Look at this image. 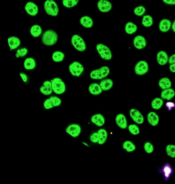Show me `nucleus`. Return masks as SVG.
I'll use <instances>...</instances> for the list:
<instances>
[{
    "instance_id": "a878e982",
    "label": "nucleus",
    "mask_w": 175,
    "mask_h": 184,
    "mask_svg": "<svg viewBox=\"0 0 175 184\" xmlns=\"http://www.w3.org/2000/svg\"><path fill=\"white\" fill-rule=\"evenodd\" d=\"M159 85L161 89L165 90L171 88L172 83L169 79L164 77L160 80Z\"/></svg>"
},
{
    "instance_id": "e433bc0d",
    "label": "nucleus",
    "mask_w": 175,
    "mask_h": 184,
    "mask_svg": "<svg viewBox=\"0 0 175 184\" xmlns=\"http://www.w3.org/2000/svg\"><path fill=\"white\" fill-rule=\"evenodd\" d=\"M146 11V9L143 6H137L134 9V14L137 16H141L144 14Z\"/></svg>"
},
{
    "instance_id": "58836bf2",
    "label": "nucleus",
    "mask_w": 175,
    "mask_h": 184,
    "mask_svg": "<svg viewBox=\"0 0 175 184\" xmlns=\"http://www.w3.org/2000/svg\"><path fill=\"white\" fill-rule=\"evenodd\" d=\"M28 50L26 48H23L18 50L15 54L16 58L24 57L27 54Z\"/></svg>"
},
{
    "instance_id": "72a5a7b5",
    "label": "nucleus",
    "mask_w": 175,
    "mask_h": 184,
    "mask_svg": "<svg viewBox=\"0 0 175 184\" xmlns=\"http://www.w3.org/2000/svg\"><path fill=\"white\" fill-rule=\"evenodd\" d=\"M79 0H63V4L65 7L70 8L74 7L78 3Z\"/></svg>"
},
{
    "instance_id": "a18cd8bd",
    "label": "nucleus",
    "mask_w": 175,
    "mask_h": 184,
    "mask_svg": "<svg viewBox=\"0 0 175 184\" xmlns=\"http://www.w3.org/2000/svg\"><path fill=\"white\" fill-rule=\"evenodd\" d=\"M166 105L167 106L168 108L170 109H171L172 108H173L175 106V105L174 103H173L171 102H168L166 104Z\"/></svg>"
},
{
    "instance_id": "f3484780",
    "label": "nucleus",
    "mask_w": 175,
    "mask_h": 184,
    "mask_svg": "<svg viewBox=\"0 0 175 184\" xmlns=\"http://www.w3.org/2000/svg\"><path fill=\"white\" fill-rule=\"evenodd\" d=\"M168 60L169 58L167 53L164 51H161L157 54V60L159 65L161 66L166 65L167 63Z\"/></svg>"
},
{
    "instance_id": "423d86ee",
    "label": "nucleus",
    "mask_w": 175,
    "mask_h": 184,
    "mask_svg": "<svg viewBox=\"0 0 175 184\" xmlns=\"http://www.w3.org/2000/svg\"><path fill=\"white\" fill-rule=\"evenodd\" d=\"M71 42L73 46L78 51L83 52L86 49V45L85 42L79 35H73Z\"/></svg>"
},
{
    "instance_id": "393cba45",
    "label": "nucleus",
    "mask_w": 175,
    "mask_h": 184,
    "mask_svg": "<svg viewBox=\"0 0 175 184\" xmlns=\"http://www.w3.org/2000/svg\"><path fill=\"white\" fill-rule=\"evenodd\" d=\"M80 21L81 25L86 28H90L92 27L93 25L92 19L88 16L82 17Z\"/></svg>"
},
{
    "instance_id": "4c0bfd02",
    "label": "nucleus",
    "mask_w": 175,
    "mask_h": 184,
    "mask_svg": "<svg viewBox=\"0 0 175 184\" xmlns=\"http://www.w3.org/2000/svg\"><path fill=\"white\" fill-rule=\"evenodd\" d=\"M128 130H129L130 132L134 135H138L140 132L139 127L135 125H129L128 127Z\"/></svg>"
},
{
    "instance_id": "f03ea898",
    "label": "nucleus",
    "mask_w": 175,
    "mask_h": 184,
    "mask_svg": "<svg viewBox=\"0 0 175 184\" xmlns=\"http://www.w3.org/2000/svg\"><path fill=\"white\" fill-rule=\"evenodd\" d=\"M110 70L107 66H104L96 70L93 71L90 74L91 78L99 80L103 79L109 75Z\"/></svg>"
},
{
    "instance_id": "6ab92c4d",
    "label": "nucleus",
    "mask_w": 175,
    "mask_h": 184,
    "mask_svg": "<svg viewBox=\"0 0 175 184\" xmlns=\"http://www.w3.org/2000/svg\"><path fill=\"white\" fill-rule=\"evenodd\" d=\"M171 27V22L170 20L164 19L160 22L159 25V29L161 32H165L170 30Z\"/></svg>"
},
{
    "instance_id": "f257e3e1",
    "label": "nucleus",
    "mask_w": 175,
    "mask_h": 184,
    "mask_svg": "<svg viewBox=\"0 0 175 184\" xmlns=\"http://www.w3.org/2000/svg\"><path fill=\"white\" fill-rule=\"evenodd\" d=\"M58 36L57 33L53 30H48L43 33L42 41L46 46H52L55 45L58 41Z\"/></svg>"
},
{
    "instance_id": "a211bd4d",
    "label": "nucleus",
    "mask_w": 175,
    "mask_h": 184,
    "mask_svg": "<svg viewBox=\"0 0 175 184\" xmlns=\"http://www.w3.org/2000/svg\"><path fill=\"white\" fill-rule=\"evenodd\" d=\"M52 90L51 83L48 81L44 82L43 86H41L40 88L41 92L45 95H48L51 94Z\"/></svg>"
},
{
    "instance_id": "2f4dec72",
    "label": "nucleus",
    "mask_w": 175,
    "mask_h": 184,
    "mask_svg": "<svg viewBox=\"0 0 175 184\" xmlns=\"http://www.w3.org/2000/svg\"><path fill=\"white\" fill-rule=\"evenodd\" d=\"M164 103L162 99L158 97L154 99L151 103V106L154 109L158 110L161 107Z\"/></svg>"
},
{
    "instance_id": "a19ab883",
    "label": "nucleus",
    "mask_w": 175,
    "mask_h": 184,
    "mask_svg": "<svg viewBox=\"0 0 175 184\" xmlns=\"http://www.w3.org/2000/svg\"><path fill=\"white\" fill-rule=\"evenodd\" d=\"M90 140L92 143H97L98 142L99 140V135L98 132H94L90 135Z\"/></svg>"
},
{
    "instance_id": "473e14b6",
    "label": "nucleus",
    "mask_w": 175,
    "mask_h": 184,
    "mask_svg": "<svg viewBox=\"0 0 175 184\" xmlns=\"http://www.w3.org/2000/svg\"><path fill=\"white\" fill-rule=\"evenodd\" d=\"M153 24L152 18L150 15H147L143 17L142 20V25L145 27L149 28Z\"/></svg>"
},
{
    "instance_id": "bb28decb",
    "label": "nucleus",
    "mask_w": 175,
    "mask_h": 184,
    "mask_svg": "<svg viewBox=\"0 0 175 184\" xmlns=\"http://www.w3.org/2000/svg\"><path fill=\"white\" fill-rule=\"evenodd\" d=\"M125 30L127 34L131 35L136 32L137 30V27L136 24L132 22H128L126 24Z\"/></svg>"
},
{
    "instance_id": "79ce46f5",
    "label": "nucleus",
    "mask_w": 175,
    "mask_h": 184,
    "mask_svg": "<svg viewBox=\"0 0 175 184\" xmlns=\"http://www.w3.org/2000/svg\"><path fill=\"white\" fill-rule=\"evenodd\" d=\"M20 75L24 83H26L28 81V77L27 75H26V74H24V73H20Z\"/></svg>"
},
{
    "instance_id": "412c9836",
    "label": "nucleus",
    "mask_w": 175,
    "mask_h": 184,
    "mask_svg": "<svg viewBox=\"0 0 175 184\" xmlns=\"http://www.w3.org/2000/svg\"><path fill=\"white\" fill-rule=\"evenodd\" d=\"M8 42L10 46V50L15 49L19 47L21 44V41L20 39L15 36H11L8 38Z\"/></svg>"
},
{
    "instance_id": "ddd939ff",
    "label": "nucleus",
    "mask_w": 175,
    "mask_h": 184,
    "mask_svg": "<svg viewBox=\"0 0 175 184\" xmlns=\"http://www.w3.org/2000/svg\"><path fill=\"white\" fill-rule=\"evenodd\" d=\"M25 10L26 12L32 16H35L38 13V8L36 4L32 2H28L26 4Z\"/></svg>"
},
{
    "instance_id": "0eeeda50",
    "label": "nucleus",
    "mask_w": 175,
    "mask_h": 184,
    "mask_svg": "<svg viewBox=\"0 0 175 184\" xmlns=\"http://www.w3.org/2000/svg\"><path fill=\"white\" fill-rule=\"evenodd\" d=\"M83 66L79 62L75 61L71 64L69 66V70L73 76L79 77L83 72Z\"/></svg>"
},
{
    "instance_id": "7ed1b4c3",
    "label": "nucleus",
    "mask_w": 175,
    "mask_h": 184,
    "mask_svg": "<svg viewBox=\"0 0 175 184\" xmlns=\"http://www.w3.org/2000/svg\"><path fill=\"white\" fill-rule=\"evenodd\" d=\"M44 8L46 12L48 15L52 16H56L58 14V6L53 0H46L44 4Z\"/></svg>"
},
{
    "instance_id": "4be33fe9",
    "label": "nucleus",
    "mask_w": 175,
    "mask_h": 184,
    "mask_svg": "<svg viewBox=\"0 0 175 184\" xmlns=\"http://www.w3.org/2000/svg\"><path fill=\"white\" fill-rule=\"evenodd\" d=\"M99 85L103 91H106L111 89L113 86V82L110 79H103L101 81Z\"/></svg>"
},
{
    "instance_id": "c756f323",
    "label": "nucleus",
    "mask_w": 175,
    "mask_h": 184,
    "mask_svg": "<svg viewBox=\"0 0 175 184\" xmlns=\"http://www.w3.org/2000/svg\"><path fill=\"white\" fill-rule=\"evenodd\" d=\"M24 65L26 70H31L35 68L36 63L34 59L29 58L26 59L24 62Z\"/></svg>"
},
{
    "instance_id": "c03bdc74",
    "label": "nucleus",
    "mask_w": 175,
    "mask_h": 184,
    "mask_svg": "<svg viewBox=\"0 0 175 184\" xmlns=\"http://www.w3.org/2000/svg\"><path fill=\"white\" fill-rule=\"evenodd\" d=\"M168 62L170 64L175 63V54L173 55L168 60Z\"/></svg>"
},
{
    "instance_id": "7c9ffc66",
    "label": "nucleus",
    "mask_w": 175,
    "mask_h": 184,
    "mask_svg": "<svg viewBox=\"0 0 175 184\" xmlns=\"http://www.w3.org/2000/svg\"><path fill=\"white\" fill-rule=\"evenodd\" d=\"M42 32V28L38 25H34L32 26L30 29L31 34L34 37H38L41 35Z\"/></svg>"
},
{
    "instance_id": "49530a36",
    "label": "nucleus",
    "mask_w": 175,
    "mask_h": 184,
    "mask_svg": "<svg viewBox=\"0 0 175 184\" xmlns=\"http://www.w3.org/2000/svg\"><path fill=\"white\" fill-rule=\"evenodd\" d=\"M169 69L170 71L172 72L175 73V63L172 64V65L170 66Z\"/></svg>"
},
{
    "instance_id": "c85d7f7f",
    "label": "nucleus",
    "mask_w": 175,
    "mask_h": 184,
    "mask_svg": "<svg viewBox=\"0 0 175 184\" xmlns=\"http://www.w3.org/2000/svg\"><path fill=\"white\" fill-rule=\"evenodd\" d=\"M123 148L128 152H133L136 148V146L132 142L130 141L125 142L123 144Z\"/></svg>"
},
{
    "instance_id": "f704fd0d",
    "label": "nucleus",
    "mask_w": 175,
    "mask_h": 184,
    "mask_svg": "<svg viewBox=\"0 0 175 184\" xmlns=\"http://www.w3.org/2000/svg\"><path fill=\"white\" fill-rule=\"evenodd\" d=\"M65 55L61 52L56 51L53 54L52 59L55 62H60L63 60Z\"/></svg>"
},
{
    "instance_id": "39448f33",
    "label": "nucleus",
    "mask_w": 175,
    "mask_h": 184,
    "mask_svg": "<svg viewBox=\"0 0 175 184\" xmlns=\"http://www.w3.org/2000/svg\"><path fill=\"white\" fill-rule=\"evenodd\" d=\"M51 83L53 91L56 94H61L65 92V84L61 79L55 78L52 80Z\"/></svg>"
},
{
    "instance_id": "aec40b11",
    "label": "nucleus",
    "mask_w": 175,
    "mask_h": 184,
    "mask_svg": "<svg viewBox=\"0 0 175 184\" xmlns=\"http://www.w3.org/2000/svg\"><path fill=\"white\" fill-rule=\"evenodd\" d=\"M88 90L91 94L94 95L100 94L103 91L100 85L95 83L90 84Z\"/></svg>"
},
{
    "instance_id": "9b49d317",
    "label": "nucleus",
    "mask_w": 175,
    "mask_h": 184,
    "mask_svg": "<svg viewBox=\"0 0 175 184\" xmlns=\"http://www.w3.org/2000/svg\"><path fill=\"white\" fill-rule=\"evenodd\" d=\"M130 117L135 122L138 124H141L143 123L144 118L140 112L136 109H132L130 111Z\"/></svg>"
},
{
    "instance_id": "de8ad7c7",
    "label": "nucleus",
    "mask_w": 175,
    "mask_h": 184,
    "mask_svg": "<svg viewBox=\"0 0 175 184\" xmlns=\"http://www.w3.org/2000/svg\"><path fill=\"white\" fill-rule=\"evenodd\" d=\"M172 28L173 30V32H175V20L173 24Z\"/></svg>"
},
{
    "instance_id": "37998d69",
    "label": "nucleus",
    "mask_w": 175,
    "mask_h": 184,
    "mask_svg": "<svg viewBox=\"0 0 175 184\" xmlns=\"http://www.w3.org/2000/svg\"><path fill=\"white\" fill-rule=\"evenodd\" d=\"M163 1L169 5H175V0H163Z\"/></svg>"
},
{
    "instance_id": "1a4fd4ad",
    "label": "nucleus",
    "mask_w": 175,
    "mask_h": 184,
    "mask_svg": "<svg viewBox=\"0 0 175 184\" xmlns=\"http://www.w3.org/2000/svg\"><path fill=\"white\" fill-rule=\"evenodd\" d=\"M81 126L77 124H71L65 129L66 132L74 138L78 137L81 134Z\"/></svg>"
},
{
    "instance_id": "b1692460",
    "label": "nucleus",
    "mask_w": 175,
    "mask_h": 184,
    "mask_svg": "<svg viewBox=\"0 0 175 184\" xmlns=\"http://www.w3.org/2000/svg\"><path fill=\"white\" fill-rule=\"evenodd\" d=\"M175 94L174 90L172 88H169L164 90L161 93V96L162 98L169 101L173 98Z\"/></svg>"
},
{
    "instance_id": "ea45409f",
    "label": "nucleus",
    "mask_w": 175,
    "mask_h": 184,
    "mask_svg": "<svg viewBox=\"0 0 175 184\" xmlns=\"http://www.w3.org/2000/svg\"><path fill=\"white\" fill-rule=\"evenodd\" d=\"M144 148L145 152L148 154L151 153L154 150L153 146L151 143L149 142L146 143L145 144Z\"/></svg>"
},
{
    "instance_id": "2eb2a0df",
    "label": "nucleus",
    "mask_w": 175,
    "mask_h": 184,
    "mask_svg": "<svg viewBox=\"0 0 175 184\" xmlns=\"http://www.w3.org/2000/svg\"><path fill=\"white\" fill-rule=\"evenodd\" d=\"M116 122L117 126L121 129H125L127 127V121L125 115L122 114L117 115Z\"/></svg>"
},
{
    "instance_id": "9d476101",
    "label": "nucleus",
    "mask_w": 175,
    "mask_h": 184,
    "mask_svg": "<svg viewBox=\"0 0 175 184\" xmlns=\"http://www.w3.org/2000/svg\"><path fill=\"white\" fill-rule=\"evenodd\" d=\"M149 66L147 62L141 61L138 62L135 66V73L138 75H143L147 72Z\"/></svg>"
},
{
    "instance_id": "dca6fc26",
    "label": "nucleus",
    "mask_w": 175,
    "mask_h": 184,
    "mask_svg": "<svg viewBox=\"0 0 175 184\" xmlns=\"http://www.w3.org/2000/svg\"><path fill=\"white\" fill-rule=\"evenodd\" d=\"M91 120L93 123L98 127H101L105 123V119L104 117L100 114H94L92 117Z\"/></svg>"
},
{
    "instance_id": "cd10ccee",
    "label": "nucleus",
    "mask_w": 175,
    "mask_h": 184,
    "mask_svg": "<svg viewBox=\"0 0 175 184\" xmlns=\"http://www.w3.org/2000/svg\"><path fill=\"white\" fill-rule=\"evenodd\" d=\"M99 135V140L98 143L99 145H103L107 139L108 134L106 131L104 129H99L98 131Z\"/></svg>"
},
{
    "instance_id": "6e6552de",
    "label": "nucleus",
    "mask_w": 175,
    "mask_h": 184,
    "mask_svg": "<svg viewBox=\"0 0 175 184\" xmlns=\"http://www.w3.org/2000/svg\"><path fill=\"white\" fill-rule=\"evenodd\" d=\"M61 101L59 97L52 96L44 102L43 106L46 109L48 110L61 105Z\"/></svg>"
},
{
    "instance_id": "f8f14e48",
    "label": "nucleus",
    "mask_w": 175,
    "mask_h": 184,
    "mask_svg": "<svg viewBox=\"0 0 175 184\" xmlns=\"http://www.w3.org/2000/svg\"><path fill=\"white\" fill-rule=\"evenodd\" d=\"M97 6L100 11L103 13L109 12L112 8V4L107 0H99Z\"/></svg>"
},
{
    "instance_id": "5701e85b",
    "label": "nucleus",
    "mask_w": 175,
    "mask_h": 184,
    "mask_svg": "<svg viewBox=\"0 0 175 184\" xmlns=\"http://www.w3.org/2000/svg\"><path fill=\"white\" fill-rule=\"evenodd\" d=\"M147 120L151 125L155 126L158 125L159 122V117L155 113L150 112L148 114Z\"/></svg>"
},
{
    "instance_id": "c9c22d12",
    "label": "nucleus",
    "mask_w": 175,
    "mask_h": 184,
    "mask_svg": "<svg viewBox=\"0 0 175 184\" xmlns=\"http://www.w3.org/2000/svg\"><path fill=\"white\" fill-rule=\"evenodd\" d=\"M166 152L168 156L173 158H175V146L170 145L166 148Z\"/></svg>"
},
{
    "instance_id": "4468645a",
    "label": "nucleus",
    "mask_w": 175,
    "mask_h": 184,
    "mask_svg": "<svg viewBox=\"0 0 175 184\" xmlns=\"http://www.w3.org/2000/svg\"><path fill=\"white\" fill-rule=\"evenodd\" d=\"M133 44L135 48L138 49H142L145 47L147 42L144 37L138 35L134 38Z\"/></svg>"
},
{
    "instance_id": "20e7f679",
    "label": "nucleus",
    "mask_w": 175,
    "mask_h": 184,
    "mask_svg": "<svg viewBox=\"0 0 175 184\" xmlns=\"http://www.w3.org/2000/svg\"><path fill=\"white\" fill-rule=\"evenodd\" d=\"M96 49L102 58L109 61L112 58V53L110 49L103 44H98L96 45Z\"/></svg>"
}]
</instances>
